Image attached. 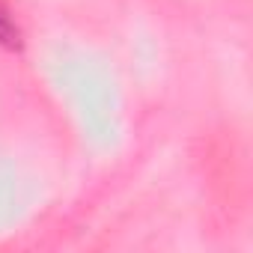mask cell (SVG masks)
Masks as SVG:
<instances>
[{
    "mask_svg": "<svg viewBox=\"0 0 253 253\" xmlns=\"http://www.w3.org/2000/svg\"><path fill=\"white\" fill-rule=\"evenodd\" d=\"M0 42H6V45H18V30L9 24L6 15H0Z\"/></svg>",
    "mask_w": 253,
    "mask_h": 253,
    "instance_id": "1",
    "label": "cell"
}]
</instances>
